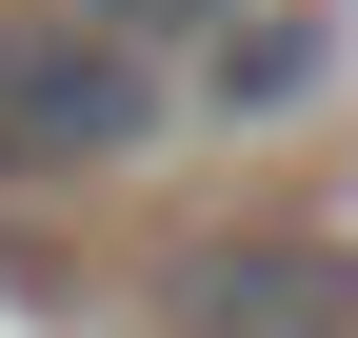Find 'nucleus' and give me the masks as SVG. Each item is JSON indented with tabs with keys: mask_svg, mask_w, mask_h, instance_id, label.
Listing matches in <instances>:
<instances>
[{
	"mask_svg": "<svg viewBox=\"0 0 358 338\" xmlns=\"http://www.w3.org/2000/svg\"><path fill=\"white\" fill-rule=\"evenodd\" d=\"M159 140V60L100 20H0V179H80V159H140Z\"/></svg>",
	"mask_w": 358,
	"mask_h": 338,
	"instance_id": "1",
	"label": "nucleus"
},
{
	"mask_svg": "<svg viewBox=\"0 0 358 338\" xmlns=\"http://www.w3.org/2000/svg\"><path fill=\"white\" fill-rule=\"evenodd\" d=\"M159 318L179 338H358V259L239 219V239H179V259H159Z\"/></svg>",
	"mask_w": 358,
	"mask_h": 338,
	"instance_id": "2",
	"label": "nucleus"
},
{
	"mask_svg": "<svg viewBox=\"0 0 358 338\" xmlns=\"http://www.w3.org/2000/svg\"><path fill=\"white\" fill-rule=\"evenodd\" d=\"M60 20H100V40H140V60H159V40H199V20H239V0H60Z\"/></svg>",
	"mask_w": 358,
	"mask_h": 338,
	"instance_id": "3",
	"label": "nucleus"
}]
</instances>
